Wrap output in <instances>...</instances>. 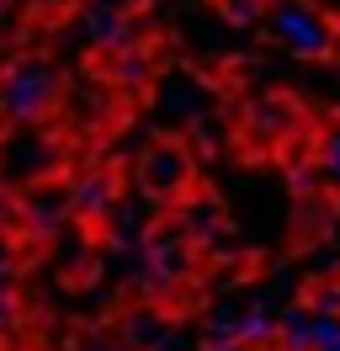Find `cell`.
Listing matches in <instances>:
<instances>
[{
	"instance_id": "obj_14",
	"label": "cell",
	"mask_w": 340,
	"mask_h": 351,
	"mask_svg": "<svg viewBox=\"0 0 340 351\" xmlns=\"http://www.w3.org/2000/svg\"><path fill=\"white\" fill-rule=\"evenodd\" d=\"M202 351H250V346H245L239 335H212V341H208Z\"/></svg>"
},
{
	"instance_id": "obj_9",
	"label": "cell",
	"mask_w": 340,
	"mask_h": 351,
	"mask_svg": "<svg viewBox=\"0 0 340 351\" xmlns=\"http://www.w3.org/2000/svg\"><path fill=\"white\" fill-rule=\"evenodd\" d=\"M186 229L197 234V240H212V234H218V208H212V202H191L186 208Z\"/></svg>"
},
{
	"instance_id": "obj_11",
	"label": "cell",
	"mask_w": 340,
	"mask_h": 351,
	"mask_svg": "<svg viewBox=\"0 0 340 351\" xmlns=\"http://www.w3.org/2000/svg\"><path fill=\"white\" fill-rule=\"evenodd\" d=\"M319 171L330 176V181H340V133L324 138V149H319Z\"/></svg>"
},
{
	"instance_id": "obj_2",
	"label": "cell",
	"mask_w": 340,
	"mask_h": 351,
	"mask_svg": "<svg viewBox=\"0 0 340 351\" xmlns=\"http://www.w3.org/2000/svg\"><path fill=\"white\" fill-rule=\"evenodd\" d=\"M271 32L293 48V53H308V59H319V53L330 48L324 16H319L314 5H303V0H282V5H276L271 11Z\"/></svg>"
},
{
	"instance_id": "obj_12",
	"label": "cell",
	"mask_w": 340,
	"mask_h": 351,
	"mask_svg": "<svg viewBox=\"0 0 340 351\" xmlns=\"http://www.w3.org/2000/svg\"><path fill=\"white\" fill-rule=\"evenodd\" d=\"M314 308H319V319H335L340 314V282H324L314 293Z\"/></svg>"
},
{
	"instance_id": "obj_15",
	"label": "cell",
	"mask_w": 340,
	"mask_h": 351,
	"mask_svg": "<svg viewBox=\"0 0 340 351\" xmlns=\"http://www.w3.org/2000/svg\"><path fill=\"white\" fill-rule=\"evenodd\" d=\"M11 314V277H0V319Z\"/></svg>"
},
{
	"instance_id": "obj_13",
	"label": "cell",
	"mask_w": 340,
	"mask_h": 351,
	"mask_svg": "<svg viewBox=\"0 0 340 351\" xmlns=\"http://www.w3.org/2000/svg\"><path fill=\"white\" fill-rule=\"evenodd\" d=\"M223 11H229L234 22H250L255 11H260V0H229V5H223Z\"/></svg>"
},
{
	"instance_id": "obj_10",
	"label": "cell",
	"mask_w": 340,
	"mask_h": 351,
	"mask_svg": "<svg viewBox=\"0 0 340 351\" xmlns=\"http://www.w3.org/2000/svg\"><path fill=\"white\" fill-rule=\"evenodd\" d=\"M314 351H340V319H319L314 314Z\"/></svg>"
},
{
	"instance_id": "obj_8",
	"label": "cell",
	"mask_w": 340,
	"mask_h": 351,
	"mask_svg": "<svg viewBox=\"0 0 340 351\" xmlns=\"http://www.w3.org/2000/svg\"><path fill=\"white\" fill-rule=\"evenodd\" d=\"M276 341H282V351H314V314L287 308L282 325H276Z\"/></svg>"
},
{
	"instance_id": "obj_1",
	"label": "cell",
	"mask_w": 340,
	"mask_h": 351,
	"mask_svg": "<svg viewBox=\"0 0 340 351\" xmlns=\"http://www.w3.org/2000/svg\"><path fill=\"white\" fill-rule=\"evenodd\" d=\"M48 101H53V69L42 59H27L0 80V112H11V117H38Z\"/></svg>"
},
{
	"instance_id": "obj_7",
	"label": "cell",
	"mask_w": 340,
	"mask_h": 351,
	"mask_svg": "<svg viewBox=\"0 0 340 351\" xmlns=\"http://www.w3.org/2000/svg\"><path fill=\"white\" fill-rule=\"evenodd\" d=\"M106 202H112V176H101V171L69 186V208L75 213H106Z\"/></svg>"
},
{
	"instance_id": "obj_16",
	"label": "cell",
	"mask_w": 340,
	"mask_h": 351,
	"mask_svg": "<svg viewBox=\"0 0 340 351\" xmlns=\"http://www.w3.org/2000/svg\"><path fill=\"white\" fill-rule=\"evenodd\" d=\"M106 11H123V5H133V0H101Z\"/></svg>"
},
{
	"instance_id": "obj_5",
	"label": "cell",
	"mask_w": 340,
	"mask_h": 351,
	"mask_svg": "<svg viewBox=\"0 0 340 351\" xmlns=\"http://www.w3.org/2000/svg\"><path fill=\"white\" fill-rule=\"evenodd\" d=\"M186 266H191V245L181 240V234H154L149 240V277L154 282H170V277H186Z\"/></svg>"
},
{
	"instance_id": "obj_6",
	"label": "cell",
	"mask_w": 340,
	"mask_h": 351,
	"mask_svg": "<svg viewBox=\"0 0 340 351\" xmlns=\"http://www.w3.org/2000/svg\"><path fill=\"white\" fill-rule=\"evenodd\" d=\"M69 213H75V208H69V192H59V186H48V192H32V197H27V219H32L38 234H53Z\"/></svg>"
},
{
	"instance_id": "obj_3",
	"label": "cell",
	"mask_w": 340,
	"mask_h": 351,
	"mask_svg": "<svg viewBox=\"0 0 340 351\" xmlns=\"http://www.w3.org/2000/svg\"><path fill=\"white\" fill-rule=\"evenodd\" d=\"M48 165H53V144H48L42 133H11V138L0 144V176H11V181L42 176Z\"/></svg>"
},
{
	"instance_id": "obj_4",
	"label": "cell",
	"mask_w": 340,
	"mask_h": 351,
	"mask_svg": "<svg viewBox=\"0 0 340 351\" xmlns=\"http://www.w3.org/2000/svg\"><path fill=\"white\" fill-rule=\"evenodd\" d=\"M144 186L154 192V197H175L181 186L191 181V160H186V149H175V144H160V149H149L144 154Z\"/></svg>"
},
{
	"instance_id": "obj_17",
	"label": "cell",
	"mask_w": 340,
	"mask_h": 351,
	"mask_svg": "<svg viewBox=\"0 0 340 351\" xmlns=\"http://www.w3.org/2000/svg\"><path fill=\"white\" fill-rule=\"evenodd\" d=\"M324 5H330V11H340V0H324Z\"/></svg>"
}]
</instances>
